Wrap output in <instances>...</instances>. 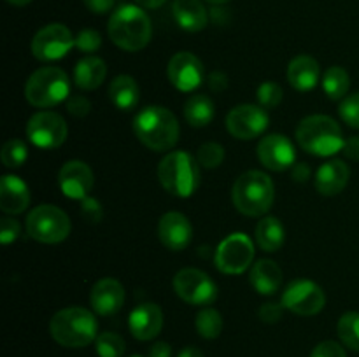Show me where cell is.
Listing matches in <instances>:
<instances>
[{
  "mask_svg": "<svg viewBox=\"0 0 359 357\" xmlns=\"http://www.w3.org/2000/svg\"><path fill=\"white\" fill-rule=\"evenodd\" d=\"M133 132L147 149L165 153L177 144L179 122L168 108L161 105H149L135 115Z\"/></svg>",
  "mask_w": 359,
  "mask_h": 357,
  "instance_id": "1",
  "label": "cell"
},
{
  "mask_svg": "<svg viewBox=\"0 0 359 357\" xmlns=\"http://www.w3.org/2000/svg\"><path fill=\"white\" fill-rule=\"evenodd\" d=\"M107 31L111 41L119 49L135 52L149 44L151 37H153V24L142 7L126 4L112 13Z\"/></svg>",
  "mask_w": 359,
  "mask_h": 357,
  "instance_id": "2",
  "label": "cell"
},
{
  "mask_svg": "<svg viewBox=\"0 0 359 357\" xmlns=\"http://www.w3.org/2000/svg\"><path fill=\"white\" fill-rule=\"evenodd\" d=\"M297 142L302 149L314 156L328 158L342 150L346 140L335 119L325 114H314L298 122Z\"/></svg>",
  "mask_w": 359,
  "mask_h": 357,
  "instance_id": "3",
  "label": "cell"
},
{
  "mask_svg": "<svg viewBox=\"0 0 359 357\" xmlns=\"http://www.w3.org/2000/svg\"><path fill=\"white\" fill-rule=\"evenodd\" d=\"M53 340L62 346L81 349L97 340L98 324L95 315L83 307H69L56 312L49 324Z\"/></svg>",
  "mask_w": 359,
  "mask_h": 357,
  "instance_id": "4",
  "label": "cell"
},
{
  "mask_svg": "<svg viewBox=\"0 0 359 357\" xmlns=\"http://www.w3.org/2000/svg\"><path fill=\"white\" fill-rule=\"evenodd\" d=\"M276 188L272 178L259 170H249L235 181L231 200L235 209L248 217H262L272 209Z\"/></svg>",
  "mask_w": 359,
  "mask_h": 357,
  "instance_id": "5",
  "label": "cell"
},
{
  "mask_svg": "<svg viewBox=\"0 0 359 357\" xmlns=\"http://www.w3.org/2000/svg\"><path fill=\"white\" fill-rule=\"evenodd\" d=\"M198 160L186 150L168 153L158 164V178L165 191L179 198H188L198 189L200 168Z\"/></svg>",
  "mask_w": 359,
  "mask_h": 357,
  "instance_id": "6",
  "label": "cell"
},
{
  "mask_svg": "<svg viewBox=\"0 0 359 357\" xmlns=\"http://www.w3.org/2000/svg\"><path fill=\"white\" fill-rule=\"evenodd\" d=\"M70 80L58 66H42L28 77L25 84V98L30 105L49 108L69 98Z\"/></svg>",
  "mask_w": 359,
  "mask_h": 357,
  "instance_id": "7",
  "label": "cell"
},
{
  "mask_svg": "<svg viewBox=\"0 0 359 357\" xmlns=\"http://www.w3.org/2000/svg\"><path fill=\"white\" fill-rule=\"evenodd\" d=\"M70 219L55 205H39L28 214L27 233L41 244H60L70 234Z\"/></svg>",
  "mask_w": 359,
  "mask_h": 357,
  "instance_id": "8",
  "label": "cell"
},
{
  "mask_svg": "<svg viewBox=\"0 0 359 357\" xmlns=\"http://www.w3.org/2000/svg\"><path fill=\"white\" fill-rule=\"evenodd\" d=\"M252 259H255V245L245 233H231L230 237L224 238L214 255L217 270L226 275L244 273L252 265Z\"/></svg>",
  "mask_w": 359,
  "mask_h": 357,
  "instance_id": "9",
  "label": "cell"
},
{
  "mask_svg": "<svg viewBox=\"0 0 359 357\" xmlns=\"http://www.w3.org/2000/svg\"><path fill=\"white\" fill-rule=\"evenodd\" d=\"M174 290L182 301L198 307L214 303L217 298V287L214 280L205 272L196 268L179 270L174 276Z\"/></svg>",
  "mask_w": 359,
  "mask_h": 357,
  "instance_id": "10",
  "label": "cell"
},
{
  "mask_svg": "<svg viewBox=\"0 0 359 357\" xmlns=\"http://www.w3.org/2000/svg\"><path fill=\"white\" fill-rule=\"evenodd\" d=\"M27 135L41 149H56L67 140L69 126L58 112L41 111L28 119Z\"/></svg>",
  "mask_w": 359,
  "mask_h": 357,
  "instance_id": "11",
  "label": "cell"
},
{
  "mask_svg": "<svg viewBox=\"0 0 359 357\" xmlns=\"http://www.w3.org/2000/svg\"><path fill=\"white\" fill-rule=\"evenodd\" d=\"M284 308L302 317L318 315L325 308V290L312 280H294L286 287L283 294Z\"/></svg>",
  "mask_w": 359,
  "mask_h": 357,
  "instance_id": "12",
  "label": "cell"
},
{
  "mask_svg": "<svg viewBox=\"0 0 359 357\" xmlns=\"http://www.w3.org/2000/svg\"><path fill=\"white\" fill-rule=\"evenodd\" d=\"M76 46L72 31L62 23H51L41 28L32 38V52L37 59L42 62H53L60 59Z\"/></svg>",
  "mask_w": 359,
  "mask_h": 357,
  "instance_id": "13",
  "label": "cell"
},
{
  "mask_svg": "<svg viewBox=\"0 0 359 357\" xmlns=\"http://www.w3.org/2000/svg\"><path fill=\"white\" fill-rule=\"evenodd\" d=\"M269 114L262 105L244 104L231 108L226 115V128L235 139L252 140L269 128Z\"/></svg>",
  "mask_w": 359,
  "mask_h": 357,
  "instance_id": "14",
  "label": "cell"
},
{
  "mask_svg": "<svg viewBox=\"0 0 359 357\" xmlns=\"http://www.w3.org/2000/svg\"><path fill=\"white\" fill-rule=\"evenodd\" d=\"M167 76L175 90L182 91V93H191L202 84L203 65L198 56H195L193 52H175L168 62Z\"/></svg>",
  "mask_w": 359,
  "mask_h": 357,
  "instance_id": "15",
  "label": "cell"
},
{
  "mask_svg": "<svg viewBox=\"0 0 359 357\" xmlns=\"http://www.w3.org/2000/svg\"><path fill=\"white\" fill-rule=\"evenodd\" d=\"M258 158L269 170L283 172L293 167L297 153H294L293 142L286 135L272 133L259 140Z\"/></svg>",
  "mask_w": 359,
  "mask_h": 357,
  "instance_id": "16",
  "label": "cell"
},
{
  "mask_svg": "<svg viewBox=\"0 0 359 357\" xmlns=\"http://www.w3.org/2000/svg\"><path fill=\"white\" fill-rule=\"evenodd\" d=\"M93 172L84 161H67L58 172V184L63 195L72 200H84L93 188Z\"/></svg>",
  "mask_w": 359,
  "mask_h": 357,
  "instance_id": "17",
  "label": "cell"
},
{
  "mask_svg": "<svg viewBox=\"0 0 359 357\" xmlns=\"http://www.w3.org/2000/svg\"><path fill=\"white\" fill-rule=\"evenodd\" d=\"M158 237L170 251H184L193 240V226L181 212H167L158 223Z\"/></svg>",
  "mask_w": 359,
  "mask_h": 357,
  "instance_id": "18",
  "label": "cell"
},
{
  "mask_svg": "<svg viewBox=\"0 0 359 357\" xmlns=\"http://www.w3.org/2000/svg\"><path fill=\"white\" fill-rule=\"evenodd\" d=\"M128 328L133 338L140 342H149L154 336L160 335L163 328V312L154 303L137 304L130 314Z\"/></svg>",
  "mask_w": 359,
  "mask_h": 357,
  "instance_id": "19",
  "label": "cell"
},
{
  "mask_svg": "<svg viewBox=\"0 0 359 357\" xmlns=\"http://www.w3.org/2000/svg\"><path fill=\"white\" fill-rule=\"evenodd\" d=\"M125 287L116 279H102L91 289V307L102 317L118 314L125 304Z\"/></svg>",
  "mask_w": 359,
  "mask_h": 357,
  "instance_id": "20",
  "label": "cell"
},
{
  "mask_svg": "<svg viewBox=\"0 0 359 357\" xmlns=\"http://www.w3.org/2000/svg\"><path fill=\"white\" fill-rule=\"evenodd\" d=\"M30 205V189L16 175H4L0 182V209L6 214L25 212Z\"/></svg>",
  "mask_w": 359,
  "mask_h": 357,
  "instance_id": "21",
  "label": "cell"
},
{
  "mask_svg": "<svg viewBox=\"0 0 359 357\" xmlns=\"http://www.w3.org/2000/svg\"><path fill=\"white\" fill-rule=\"evenodd\" d=\"M351 170L342 160H332L321 164L316 174V189L325 196H335L346 189Z\"/></svg>",
  "mask_w": 359,
  "mask_h": 357,
  "instance_id": "22",
  "label": "cell"
},
{
  "mask_svg": "<svg viewBox=\"0 0 359 357\" xmlns=\"http://www.w3.org/2000/svg\"><path fill=\"white\" fill-rule=\"evenodd\" d=\"M319 77H321V69L312 56H297L287 66V80L298 91L314 90L319 83Z\"/></svg>",
  "mask_w": 359,
  "mask_h": 357,
  "instance_id": "23",
  "label": "cell"
},
{
  "mask_svg": "<svg viewBox=\"0 0 359 357\" xmlns=\"http://www.w3.org/2000/svg\"><path fill=\"white\" fill-rule=\"evenodd\" d=\"M172 13L179 27L186 31H200L209 23V14L200 0H174Z\"/></svg>",
  "mask_w": 359,
  "mask_h": 357,
  "instance_id": "24",
  "label": "cell"
},
{
  "mask_svg": "<svg viewBox=\"0 0 359 357\" xmlns=\"http://www.w3.org/2000/svg\"><path fill=\"white\" fill-rule=\"evenodd\" d=\"M283 284V270L272 259H262L251 268V286L263 296H270L279 290Z\"/></svg>",
  "mask_w": 359,
  "mask_h": 357,
  "instance_id": "25",
  "label": "cell"
},
{
  "mask_svg": "<svg viewBox=\"0 0 359 357\" xmlns=\"http://www.w3.org/2000/svg\"><path fill=\"white\" fill-rule=\"evenodd\" d=\"M107 76V65L98 56H86L79 59L74 69V80L77 88L84 91H93L100 86Z\"/></svg>",
  "mask_w": 359,
  "mask_h": 357,
  "instance_id": "26",
  "label": "cell"
},
{
  "mask_svg": "<svg viewBox=\"0 0 359 357\" xmlns=\"http://www.w3.org/2000/svg\"><path fill=\"white\" fill-rule=\"evenodd\" d=\"M109 98L119 111H132L140 98V88L132 76H118L109 86Z\"/></svg>",
  "mask_w": 359,
  "mask_h": 357,
  "instance_id": "27",
  "label": "cell"
},
{
  "mask_svg": "<svg viewBox=\"0 0 359 357\" xmlns=\"http://www.w3.org/2000/svg\"><path fill=\"white\" fill-rule=\"evenodd\" d=\"M256 241L266 252H276L284 244V226L277 217L266 216L256 226Z\"/></svg>",
  "mask_w": 359,
  "mask_h": 357,
  "instance_id": "28",
  "label": "cell"
},
{
  "mask_svg": "<svg viewBox=\"0 0 359 357\" xmlns=\"http://www.w3.org/2000/svg\"><path fill=\"white\" fill-rule=\"evenodd\" d=\"M184 119L195 128H203L214 119V102L207 94H193L184 104Z\"/></svg>",
  "mask_w": 359,
  "mask_h": 357,
  "instance_id": "29",
  "label": "cell"
},
{
  "mask_svg": "<svg viewBox=\"0 0 359 357\" xmlns=\"http://www.w3.org/2000/svg\"><path fill=\"white\" fill-rule=\"evenodd\" d=\"M351 88V77L344 66L333 65L323 74V90L332 100H340Z\"/></svg>",
  "mask_w": 359,
  "mask_h": 357,
  "instance_id": "30",
  "label": "cell"
},
{
  "mask_svg": "<svg viewBox=\"0 0 359 357\" xmlns=\"http://www.w3.org/2000/svg\"><path fill=\"white\" fill-rule=\"evenodd\" d=\"M195 328L198 335L205 340H216L223 331V317L217 310L207 307L196 314Z\"/></svg>",
  "mask_w": 359,
  "mask_h": 357,
  "instance_id": "31",
  "label": "cell"
},
{
  "mask_svg": "<svg viewBox=\"0 0 359 357\" xmlns=\"http://www.w3.org/2000/svg\"><path fill=\"white\" fill-rule=\"evenodd\" d=\"M337 332L344 345L359 352V312L344 314L337 324Z\"/></svg>",
  "mask_w": 359,
  "mask_h": 357,
  "instance_id": "32",
  "label": "cell"
},
{
  "mask_svg": "<svg viewBox=\"0 0 359 357\" xmlns=\"http://www.w3.org/2000/svg\"><path fill=\"white\" fill-rule=\"evenodd\" d=\"M95 349L100 357H123L125 354V340L116 332H102L95 340Z\"/></svg>",
  "mask_w": 359,
  "mask_h": 357,
  "instance_id": "33",
  "label": "cell"
},
{
  "mask_svg": "<svg viewBox=\"0 0 359 357\" xmlns=\"http://www.w3.org/2000/svg\"><path fill=\"white\" fill-rule=\"evenodd\" d=\"M0 160L7 168H20L23 167L25 161L28 160V147L23 140L13 139L6 142L0 153Z\"/></svg>",
  "mask_w": 359,
  "mask_h": 357,
  "instance_id": "34",
  "label": "cell"
},
{
  "mask_svg": "<svg viewBox=\"0 0 359 357\" xmlns=\"http://www.w3.org/2000/svg\"><path fill=\"white\" fill-rule=\"evenodd\" d=\"M196 160H198L200 167L217 168L224 160L223 146H219L216 142L203 144V146H200L198 153H196Z\"/></svg>",
  "mask_w": 359,
  "mask_h": 357,
  "instance_id": "35",
  "label": "cell"
},
{
  "mask_svg": "<svg viewBox=\"0 0 359 357\" xmlns=\"http://www.w3.org/2000/svg\"><path fill=\"white\" fill-rule=\"evenodd\" d=\"M258 102L263 108H276L283 102V88L273 80H265L258 88Z\"/></svg>",
  "mask_w": 359,
  "mask_h": 357,
  "instance_id": "36",
  "label": "cell"
},
{
  "mask_svg": "<svg viewBox=\"0 0 359 357\" xmlns=\"http://www.w3.org/2000/svg\"><path fill=\"white\" fill-rule=\"evenodd\" d=\"M340 118L351 126V128L359 130V93H353L344 98L340 104Z\"/></svg>",
  "mask_w": 359,
  "mask_h": 357,
  "instance_id": "37",
  "label": "cell"
},
{
  "mask_svg": "<svg viewBox=\"0 0 359 357\" xmlns=\"http://www.w3.org/2000/svg\"><path fill=\"white\" fill-rule=\"evenodd\" d=\"M102 46V37L97 30H81L76 37V48L83 52H95Z\"/></svg>",
  "mask_w": 359,
  "mask_h": 357,
  "instance_id": "38",
  "label": "cell"
},
{
  "mask_svg": "<svg viewBox=\"0 0 359 357\" xmlns=\"http://www.w3.org/2000/svg\"><path fill=\"white\" fill-rule=\"evenodd\" d=\"M81 216L91 224L100 223L102 217H104V210H102L100 202L91 198V196H86L84 200H81Z\"/></svg>",
  "mask_w": 359,
  "mask_h": 357,
  "instance_id": "39",
  "label": "cell"
},
{
  "mask_svg": "<svg viewBox=\"0 0 359 357\" xmlns=\"http://www.w3.org/2000/svg\"><path fill=\"white\" fill-rule=\"evenodd\" d=\"M311 357H347V354L340 343L328 340V342L319 343V345L312 350Z\"/></svg>",
  "mask_w": 359,
  "mask_h": 357,
  "instance_id": "40",
  "label": "cell"
},
{
  "mask_svg": "<svg viewBox=\"0 0 359 357\" xmlns=\"http://www.w3.org/2000/svg\"><path fill=\"white\" fill-rule=\"evenodd\" d=\"M67 111L69 114H72L74 118H84V115L90 114L91 104L86 97L83 94H74L67 100Z\"/></svg>",
  "mask_w": 359,
  "mask_h": 357,
  "instance_id": "41",
  "label": "cell"
},
{
  "mask_svg": "<svg viewBox=\"0 0 359 357\" xmlns=\"http://www.w3.org/2000/svg\"><path fill=\"white\" fill-rule=\"evenodd\" d=\"M20 231L21 227L18 224V220L11 219V217H4L2 226H0V241L4 245H9L11 241H14L20 237Z\"/></svg>",
  "mask_w": 359,
  "mask_h": 357,
  "instance_id": "42",
  "label": "cell"
},
{
  "mask_svg": "<svg viewBox=\"0 0 359 357\" xmlns=\"http://www.w3.org/2000/svg\"><path fill=\"white\" fill-rule=\"evenodd\" d=\"M283 303H265L259 308V318L263 322H266V324H276V322H279L283 318Z\"/></svg>",
  "mask_w": 359,
  "mask_h": 357,
  "instance_id": "43",
  "label": "cell"
},
{
  "mask_svg": "<svg viewBox=\"0 0 359 357\" xmlns=\"http://www.w3.org/2000/svg\"><path fill=\"white\" fill-rule=\"evenodd\" d=\"M209 86L214 93H221V91H224L228 88V76L224 72L216 70V72H212L209 76Z\"/></svg>",
  "mask_w": 359,
  "mask_h": 357,
  "instance_id": "44",
  "label": "cell"
},
{
  "mask_svg": "<svg viewBox=\"0 0 359 357\" xmlns=\"http://www.w3.org/2000/svg\"><path fill=\"white\" fill-rule=\"evenodd\" d=\"M83 2L95 14H105L114 7V0H83Z\"/></svg>",
  "mask_w": 359,
  "mask_h": 357,
  "instance_id": "45",
  "label": "cell"
},
{
  "mask_svg": "<svg viewBox=\"0 0 359 357\" xmlns=\"http://www.w3.org/2000/svg\"><path fill=\"white\" fill-rule=\"evenodd\" d=\"M342 153L347 160L359 161V136H351L344 142Z\"/></svg>",
  "mask_w": 359,
  "mask_h": 357,
  "instance_id": "46",
  "label": "cell"
},
{
  "mask_svg": "<svg viewBox=\"0 0 359 357\" xmlns=\"http://www.w3.org/2000/svg\"><path fill=\"white\" fill-rule=\"evenodd\" d=\"M291 177L297 182H307L311 178V167L307 163H298L293 164V170H291Z\"/></svg>",
  "mask_w": 359,
  "mask_h": 357,
  "instance_id": "47",
  "label": "cell"
},
{
  "mask_svg": "<svg viewBox=\"0 0 359 357\" xmlns=\"http://www.w3.org/2000/svg\"><path fill=\"white\" fill-rule=\"evenodd\" d=\"M172 349L167 342H156L149 349V357H170Z\"/></svg>",
  "mask_w": 359,
  "mask_h": 357,
  "instance_id": "48",
  "label": "cell"
},
{
  "mask_svg": "<svg viewBox=\"0 0 359 357\" xmlns=\"http://www.w3.org/2000/svg\"><path fill=\"white\" fill-rule=\"evenodd\" d=\"M135 2L144 9H158V7L163 6L165 0H135Z\"/></svg>",
  "mask_w": 359,
  "mask_h": 357,
  "instance_id": "49",
  "label": "cell"
},
{
  "mask_svg": "<svg viewBox=\"0 0 359 357\" xmlns=\"http://www.w3.org/2000/svg\"><path fill=\"white\" fill-rule=\"evenodd\" d=\"M177 357H203L202 350H198L196 346H186L184 350L179 352Z\"/></svg>",
  "mask_w": 359,
  "mask_h": 357,
  "instance_id": "50",
  "label": "cell"
},
{
  "mask_svg": "<svg viewBox=\"0 0 359 357\" xmlns=\"http://www.w3.org/2000/svg\"><path fill=\"white\" fill-rule=\"evenodd\" d=\"M7 2H9V4H13V6H18V7H21V6H27V4H30L32 0H7Z\"/></svg>",
  "mask_w": 359,
  "mask_h": 357,
  "instance_id": "51",
  "label": "cell"
},
{
  "mask_svg": "<svg viewBox=\"0 0 359 357\" xmlns=\"http://www.w3.org/2000/svg\"><path fill=\"white\" fill-rule=\"evenodd\" d=\"M207 2H210V4H226V2H230V0H207Z\"/></svg>",
  "mask_w": 359,
  "mask_h": 357,
  "instance_id": "52",
  "label": "cell"
},
{
  "mask_svg": "<svg viewBox=\"0 0 359 357\" xmlns=\"http://www.w3.org/2000/svg\"><path fill=\"white\" fill-rule=\"evenodd\" d=\"M133 357H139V356H133Z\"/></svg>",
  "mask_w": 359,
  "mask_h": 357,
  "instance_id": "53",
  "label": "cell"
}]
</instances>
